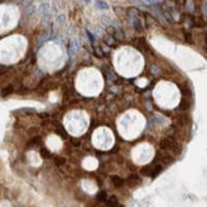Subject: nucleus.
I'll list each match as a JSON object with an SVG mask.
<instances>
[{
  "label": "nucleus",
  "mask_w": 207,
  "mask_h": 207,
  "mask_svg": "<svg viewBox=\"0 0 207 207\" xmlns=\"http://www.w3.org/2000/svg\"><path fill=\"white\" fill-rule=\"evenodd\" d=\"M106 203L109 207H118V199H117V197L113 196V197L106 199Z\"/></svg>",
  "instance_id": "obj_2"
},
{
  "label": "nucleus",
  "mask_w": 207,
  "mask_h": 207,
  "mask_svg": "<svg viewBox=\"0 0 207 207\" xmlns=\"http://www.w3.org/2000/svg\"><path fill=\"white\" fill-rule=\"evenodd\" d=\"M41 155H42V157H50L51 156V154L47 150H41Z\"/></svg>",
  "instance_id": "obj_5"
},
{
  "label": "nucleus",
  "mask_w": 207,
  "mask_h": 207,
  "mask_svg": "<svg viewBox=\"0 0 207 207\" xmlns=\"http://www.w3.org/2000/svg\"><path fill=\"white\" fill-rule=\"evenodd\" d=\"M111 180H113V183H114L115 187H121L123 183H124V180L121 179L120 176H111Z\"/></svg>",
  "instance_id": "obj_3"
},
{
  "label": "nucleus",
  "mask_w": 207,
  "mask_h": 207,
  "mask_svg": "<svg viewBox=\"0 0 207 207\" xmlns=\"http://www.w3.org/2000/svg\"><path fill=\"white\" fill-rule=\"evenodd\" d=\"M162 170V168H161V165H155V166H151V168H147V169H144L143 170V174L144 175H148V176H151V178H155V176L159 174L160 171Z\"/></svg>",
  "instance_id": "obj_1"
},
{
  "label": "nucleus",
  "mask_w": 207,
  "mask_h": 207,
  "mask_svg": "<svg viewBox=\"0 0 207 207\" xmlns=\"http://www.w3.org/2000/svg\"><path fill=\"white\" fill-rule=\"evenodd\" d=\"M97 199L101 201V202H106V199H107V194H106V192H105V191H101V192L97 193Z\"/></svg>",
  "instance_id": "obj_4"
},
{
  "label": "nucleus",
  "mask_w": 207,
  "mask_h": 207,
  "mask_svg": "<svg viewBox=\"0 0 207 207\" xmlns=\"http://www.w3.org/2000/svg\"><path fill=\"white\" fill-rule=\"evenodd\" d=\"M63 162H64V159H62V157H56V159H55V164H56V165H62Z\"/></svg>",
  "instance_id": "obj_6"
}]
</instances>
